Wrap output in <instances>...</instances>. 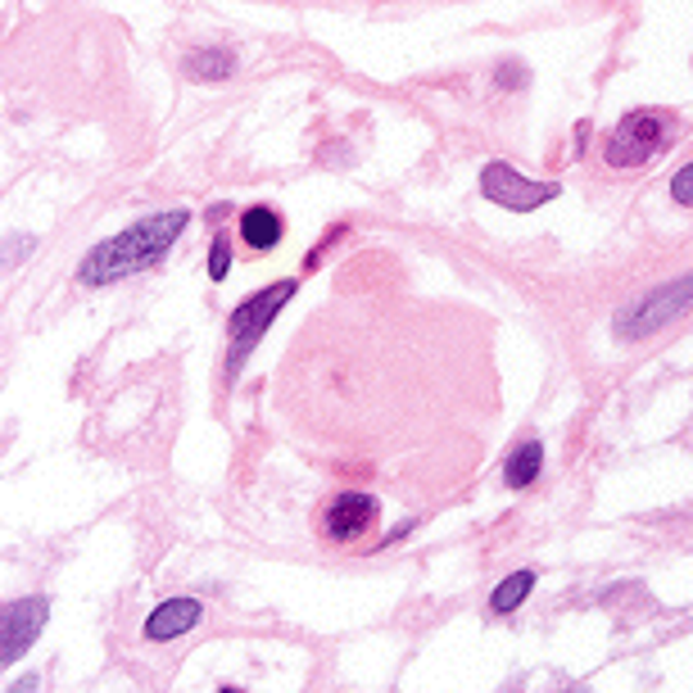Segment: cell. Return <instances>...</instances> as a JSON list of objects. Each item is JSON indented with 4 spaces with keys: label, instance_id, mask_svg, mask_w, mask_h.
I'll list each match as a JSON object with an SVG mask.
<instances>
[{
    "label": "cell",
    "instance_id": "6da1fadb",
    "mask_svg": "<svg viewBox=\"0 0 693 693\" xmlns=\"http://www.w3.org/2000/svg\"><path fill=\"white\" fill-rule=\"evenodd\" d=\"M186 223H190L186 209H163V213H150V218H136L132 227L100 240L91 255L82 259L77 282L82 286H114V282H123V276H136V272L154 268L182 240Z\"/></svg>",
    "mask_w": 693,
    "mask_h": 693
},
{
    "label": "cell",
    "instance_id": "7a4b0ae2",
    "mask_svg": "<svg viewBox=\"0 0 693 693\" xmlns=\"http://www.w3.org/2000/svg\"><path fill=\"white\" fill-rule=\"evenodd\" d=\"M680 136V119L667 109H630V114L607 132L603 141V159L612 169H648L653 159H661Z\"/></svg>",
    "mask_w": 693,
    "mask_h": 693
},
{
    "label": "cell",
    "instance_id": "3957f363",
    "mask_svg": "<svg viewBox=\"0 0 693 693\" xmlns=\"http://www.w3.org/2000/svg\"><path fill=\"white\" fill-rule=\"evenodd\" d=\"M693 309V276H680V282H667L648 290L644 299L626 304L617 313V336L621 341H644V336H657L661 326H671L680 313Z\"/></svg>",
    "mask_w": 693,
    "mask_h": 693
},
{
    "label": "cell",
    "instance_id": "277c9868",
    "mask_svg": "<svg viewBox=\"0 0 693 693\" xmlns=\"http://www.w3.org/2000/svg\"><path fill=\"white\" fill-rule=\"evenodd\" d=\"M322 535L341 548H368V540L381 525V498L363 490H341L322 504Z\"/></svg>",
    "mask_w": 693,
    "mask_h": 693
},
{
    "label": "cell",
    "instance_id": "5b68a950",
    "mask_svg": "<svg viewBox=\"0 0 693 693\" xmlns=\"http://www.w3.org/2000/svg\"><path fill=\"white\" fill-rule=\"evenodd\" d=\"M295 295V282L286 276V282H272V286H263L259 295H249L240 309L232 313V322H227V341H232V354H227V376H236L240 372V354H249L259 345V336L272 326V318L282 313V304Z\"/></svg>",
    "mask_w": 693,
    "mask_h": 693
},
{
    "label": "cell",
    "instance_id": "8992f818",
    "mask_svg": "<svg viewBox=\"0 0 693 693\" xmlns=\"http://www.w3.org/2000/svg\"><path fill=\"white\" fill-rule=\"evenodd\" d=\"M481 196H485L490 205H498V209H508V213H535L540 205L558 200L562 186H558V182H531V177H521L512 163H485Z\"/></svg>",
    "mask_w": 693,
    "mask_h": 693
},
{
    "label": "cell",
    "instance_id": "52a82bcc",
    "mask_svg": "<svg viewBox=\"0 0 693 693\" xmlns=\"http://www.w3.org/2000/svg\"><path fill=\"white\" fill-rule=\"evenodd\" d=\"M46 617H50V603H46L41 594H33V598H14V603L5 607V617H0V648H5L0 657H5V667L27 653V644H33L37 634H41Z\"/></svg>",
    "mask_w": 693,
    "mask_h": 693
},
{
    "label": "cell",
    "instance_id": "ba28073f",
    "mask_svg": "<svg viewBox=\"0 0 693 693\" xmlns=\"http://www.w3.org/2000/svg\"><path fill=\"white\" fill-rule=\"evenodd\" d=\"M200 621H205V603L200 598H169L146 617L141 634L150 644H173V640H182L186 630H196Z\"/></svg>",
    "mask_w": 693,
    "mask_h": 693
},
{
    "label": "cell",
    "instance_id": "9c48e42d",
    "mask_svg": "<svg viewBox=\"0 0 693 693\" xmlns=\"http://www.w3.org/2000/svg\"><path fill=\"white\" fill-rule=\"evenodd\" d=\"M240 240L255 249V255H268V249H276L286 240V223H282V213L268 209V205H255V209H245L240 213Z\"/></svg>",
    "mask_w": 693,
    "mask_h": 693
},
{
    "label": "cell",
    "instance_id": "30bf717a",
    "mask_svg": "<svg viewBox=\"0 0 693 693\" xmlns=\"http://www.w3.org/2000/svg\"><path fill=\"white\" fill-rule=\"evenodd\" d=\"M540 467H544V445H540V440H521V445L504 458V485H508V490L535 485Z\"/></svg>",
    "mask_w": 693,
    "mask_h": 693
},
{
    "label": "cell",
    "instance_id": "8fae6325",
    "mask_svg": "<svg viewBox=\"0 0 693 693\" xmlns=\"http://www.w3.org/2000/svg\"><path fill=\"white\" fill-rule=\"evenodd\" d=\"M531 590H535V571H512L508 580H498V590L490 594V612L494 617H512L517 607L531 598Z\"/></svg>",
    "mask_w": 693,
    "mask_h": 693
},
{
    "label": "cell",
    "instance_id": "7c38bea8",
    "mask_svg": "<svg viewBox=\"0 0 693 693\" xmlns=\"http://www.w3.org/2000/svg\"><path fill=\"white\" fill-rule=\"evenodd\" d=\"M236 69V60H232V54L227 50H213V54H190V60H186V73L190 77H200V82H218V77H227Z\"/></svg>",
    "mask_w": 693,
    "mask_h": 693
},
{
    "label": "cell",
    "instance_id": "4fadbf2b",
    "mask_svg": "<svg viewBox=\"0 0 693 693\" xmlns=\"http://www.w3.org/2000/svg\"><path fill=\"white\" fill-rule=\"evenodd\" d=\"M227 268H232V236H227V232H218L213 255H209V276H213V282H223Z\"/></svg>",
    "mask_w": 693,
    "mask_h": 693
},
{
    "label": "cell",
    "instance_id": "5bb4252c",
    "mask_svg": "<svg viewBox=\"0 0 693 693\" xmlns=\"http://www.w3.org/2000/svg\"><path fill=\"white\" fill-rule=\"evenodd\" d=\"M671 200H676L680 209H693V159L671 177Z\"/></svg>",
    "mask_w": 693,
    "mask_h": 693
}]
</instances>
